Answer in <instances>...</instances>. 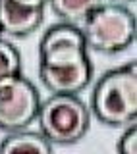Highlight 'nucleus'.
I'll use <instances>...</instances> for the list:
<instances>
[{
    "instance_id": "6",
    "label": "nucleus",
    "mask_w": 137,
    "mask_h": 154,
    "mask_svg": "<svg viewBox=\"0 0 137 154\" xmlns=\"http://www.w3.org/2000/svg\"><path fill=\"white\" fill-rule=\"evenodd\" d=\"M43 21V8H25L14 0H0V33L23 37L33 33Z\"/></svg>"
},
{
    "instance_id": "10",
    "label": "nucleus",
    "mask_w": 137,
    "mask_h": 154,
    "mask_svg": "<svg viewBox=\"0 0 137 154\" xmlns=\"http://www.w3.org/2000/svg\"><path fill=\"white\" fill-rule=\"evenodd\" d=\"M116 148L124 154H135L137 152V125H135V122H131L128 125V129L120 137Z\"/></svg>"
},
{
    "instance_id": "8",
    "label": "nucleus",
    "mask_w": 137,
    "mask_h": 154,
    "mask_svg": "<svg viewBox=\"0 0 137 154\" xmlns=\"http://www.w3.org/2000/svg\"><path fill=\"white\" fill-rule=\"evenodd\" d=\"M56 16L66 21H83L95 8H99L102 0H48Z\"/></svg>"
},
{
    "instance_id": "1",
    "label": "nucleus",
    "mask_w": 137,
    "mask_h": 154,
    "mask_svg": "<svg viewBox=\"0 0 137 154\" xmlns=\"http://www.w3.org/2000/svg\"><path fill=\"white\" fill-rule=\"evenodd\" d=\"M39 54V75L50 93L75 94L89 85L91 60L81 29L73 23L52 25L41 38Z\"/></svg>"
},
{
    "instance_id": "9",
    "label": "nucleus",
    "mask_w": 137,
    "mask_h": 154,
    "mask_svg": "<svg viewBox=\"0 0 137 154\" xmlns=\"http://www.w3.org/2000/svg\"><path fill=\"white\" fill-rule=\"evenodd\" d=\"M21 67V56L12 42L0 38V79L14 73H19Z\"/></svg>"
},
{
    "instance_id": "4",
    "label": "nucleus",
    "mask_w": 137,
    "mask_h": 154,
    "mask_svg": "<svg viewBox=\"0 0 137 154\" xmlns=\"http://www.w3.org/2000/svg\"><path fill=\"white\" fill-rule=\"evenodd\" d=\"M37 122L41 133L50 143L70 144L79 141L89 129L91 114L83 100L75 94L54 93L39 106Z\"/></svg>"
},
{
    "instance_id": "12",
    "label": "nucleus",
    "mask_w": 137,
    "mask_h": 154,
    "mask_svg": "<svg viewBox=\"0 0 137 154\" xmlns=\"http://www.w3.org/2000/svg\"><path fill=\"white\" fill-rule=\"evenodd\" d=\"M120 2H133V0H116V4H120Z\"/></svg>"
},
{
    "instance_id": "7",
    "label": "nucleus",
    "mask_w": 137,
    "mask_h": 154,
    "mask_svg": "<svg viewBox=\"0 0 137 154\" xmlns=\"http://www.w3.org/2000/svg\"><path fill=\"white\" fill-rule=\"evenodd\" d=\"M10 152L48 154V152H52V143L43 133L18 129V131H10V135L0 144V154H10Z\"/></svg>"
},
{
    "instance_id": "3",
    "label": "nucleus",
    "mask_w": 137,
    "mask_h": 154,
    "mask_svg": "<svg viewBox=\"0 0 137 154\" xmlns=\"http://www.w3.org/2000/svg\"><path fill=\"white\" fill-rule=\"evenodd\" d=\"M135 16L120 4H100L83 19L85 46L97 52H118L135 41Z\"/></svg>"
},
{
    "instance_id": "2",
    "label": "nucleus",
    "mask_w": 137,
    "mask_h": 154,
    "mask_svg": "<svg viewBox=\"0 0 137 154\" xmlns=\"http://www.w3.org/2000/svg\"><path fill=\"white\" fill-rule=\"evenodd\" d=\"M91 108L106 125L131 123L137 118V73L131 64L110 69L97 81Z\"/></svg>"
},
{
    "instance_id": "11",
    "label": "nucleus",
    "mask_w": 137,
    "mask_h": 154,
    "mask_svg": "<svg viewBox=\"0 0 137 154\" xmlns=\"http://www.w3.org/2000/svg\"><path fill=\"white\" fill-rule=\"evenodd\" d=\"M14 2L21 4V6H25V8H45V4L48 0H14Z\"/></svg>"
},
{
    "instance_id": "5",
    "label": "nucleus",
    "mask_w": 137,
    "mask_h": 154,
    "mask_svg": "<svg viewBox=\"0 0 137 154\" xmlns=\"http://www.w3.org/2000/svg\"><path fill=\"white\" fill-rule=\"evenodd\" d=\"M39 91L23 75L14 73L0 79V129H25L37 118Z\"/></svg>"
}]
</instances>
